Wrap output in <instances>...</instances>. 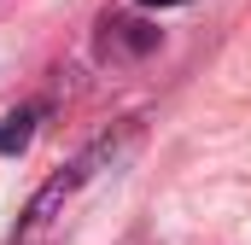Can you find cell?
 <instances>
[{
	"label": "cell",
	"mask_w": 251,
	"mask_h": 245,
	"mask_svg": "<svg viewBox=\"0 0 251 245\" xmlns=\"http://www.w3.org/2000/svg\"><path fill=\"white\" fill-rule=\"evenodd\" d=\"M100 158H105V146H100V152H88V158H76L64 175H53V181L29 198V210H24V222H18V245H47L53 234H59L64 210H70V198H76V187L94 175V164H100Z\"/></svg>",
	"instance_id": "obj_1"
},
{
	"label": "cell",
	"mask_w": 251,
	"mask_h": 245,
	"mask_svg": "<svg viewBox=\"0 0 251 245\" xmlns=\"http://www.w3.org/2000/svg\"><path fill=\"white\" fill-rule=\"evenodd\" d=\"M158 47V29L146 18H128V12H105L100 18V59L123 64V59H146Z\"/></svg>",
	"instance_id": "obj_2"
},
{
	"label": "cell",
	"mask_w": 251,
	"mask_h": 245,
	"mask_svg": "<svg viewBox=\"0 0 251 245\" xmlns=\"http://www.w3.org/2000/svg\"><path fill=\"white\" fill-rule=\"evenodd\" d=\"M35 122H41V105H18L0 117V158H18L29 140H35Z\"/></svg>",
	"instance_id": "obj_3"
},
{
	"label": "cell",
	"mask_w": 251,
	"mask_h": 245,
	"mask_svg": "<svg viewBox=\"0 0 251 245\" xmlns=\"http://www.w3.org/2000/svg\"><path fill=\"white\" fill-rule=\"evenodd\" d=\"M134 6H181V0H134Z\"/></svg>",
	"instance_id": "obj_4"
}]
</instances>
